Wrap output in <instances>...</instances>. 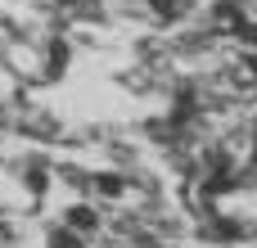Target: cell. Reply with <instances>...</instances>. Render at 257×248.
Masks as SVG:
<instances>
[{
	"label": "cell",
	"mask_w": 257,
	"mask_h": 248,
	"mask_svg": "<svg viewBox=\"0 0 257 248\" xmlns=\"http://www.w3.org/2000/svg\"><path fill=\"white\" fill-rule=\"evenodd\" d=\"M54 248H81V239L68 235V230H59V235H54Z\"/></svg>",
	"instance_id": "cell-1"
},
{
	"label": "cell",
	"mask_w": 257,
	"mask_h": 248,
	"mask_svg": "<svg viewBox=\"0 0 257 248\" xmlns=\"http://www.w3.org/2000/svg\"><path fill=\"white\" fill-rule=\"evenodd\" d=\"M90 221H95V217H90V208H72V226H81V230H86Z\"/></svg>",
	"instance_id": "cell-2"
},
{
	"label": "cell",
	"mask_w": 257,
	"mask_h": 248,
	"mask_svg": "<svg viewBox=\"0 0 257 248\" xmlns=\"http://www.w3.org/2000/svg\"><path fill=\"white\" fill-rule=\"evenodd\" d=\"M154 9H158V14H167V18L176 14V5H172V0H154Z\"/></svg>",
	"instance_id": "cell-3"
}]
</instances>
